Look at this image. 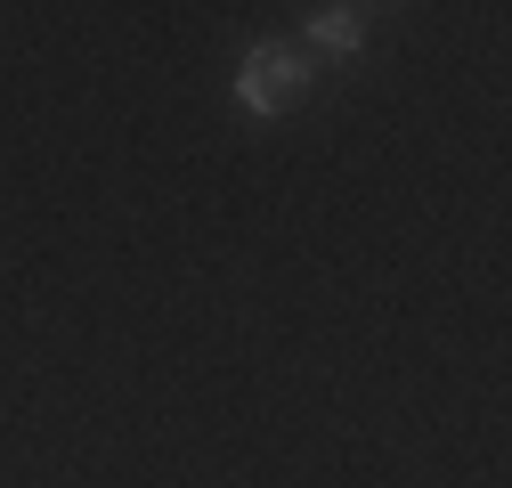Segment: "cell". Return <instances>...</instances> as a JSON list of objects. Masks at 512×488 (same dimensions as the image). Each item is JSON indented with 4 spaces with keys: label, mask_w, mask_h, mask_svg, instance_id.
<instances>
[{
    "label": "cell",
    "mask_w": 512,
    "mask_h": 488,
    "mask_svg": "<svg viewBox=\"0 0 512 488\" xmlns=\"http://www.w3.org/2000/svg\"><path fill=\"white\" fill-rule=\"evenodd\" d=\"M309 41L334 49V57H350L366 41V9H309Z\"/></svg>",
    "instance_id": "7a4b0ae2"
},
{
    "label": "cell",
    "mask_w": 512,
    "mask_h": 488,
    "mask_svg": "<svg viewBox=\"0 0 512 488\" xmlns=\"http://www.w3.org/2000/svg\"><path fill=\"white\" fill-rule=\"evenodd\" d=\"M309 90V57L285 49V41H252L244 66H236V106L244 114H285L293 98Z\"/></svg>",
    "instance_id": "6da1fadb"
}]
</instances>
